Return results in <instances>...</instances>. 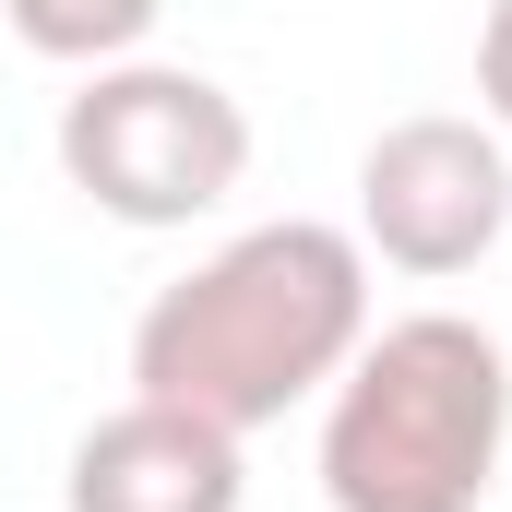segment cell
I'll return each mask as SVG.
<instances>
[{
	"label": "cell",
	"instance_id": "obj_1",
	"mask_svg": "<svg viewBox=\"0 0 512 512\" xmlns=\"http://www.w3.org/2000/svg\"><path fill=\"white\" fill-rule=\"evenodd\" d=\"M358 346H370V251L346 227L286 215L191 262L179 286H155V310L131 322V382L251 441L262 417L334 393Z\"/></svg>",
	"mask_w": 512,
	"mask_h": 512
},
{
	"label": "cell",
	"instance_id": "obj_2",
	"mask_svg": "<svg viewBox=\"0 0 512 512\" xmlns=\"http://www.w3.org/2000/svg\"><path fill=\"white\" fill-rule=\"evenodd\" d=\"M512 441V358L465 310L382 322L322 405V501L334 512H477Z\"/></svg>",
	"mask_w": 512,
	"mask_h": 512
},
{
	"label": "cell",
	"instance_id": "obj_3",
	"mask_svg": "<svg viewBox=\"0 0 512 512\" xmlns=\"http://www.w3.org/2000/svg\"><path fill=\"white\" fill-rule=\"evenodd\" d=\"M239 167H251V108L215 72H179V60H108L60 108V179L120 227L215 215L239 191Z\"/></svg>",
	"mask_w": 512,
	"mask_h": 512
},
{
	"label": "cell",
	"instance_id": "obj_4",
	"mask_svg": "<svg viewBox=\"0 0 512 512\" xmlns=\"http://www.w3.org/2000/svg\"><path fill=\"white\" fill-rule=\"evenodd\" d=\"M512 227V143L489 120H393L358 155V251L393 274H477Z\"/></svg>",
	"mask_w": 512,
	"mask_h": 512
},
{
	"label": "cell",
	"instance_id": "obj_5",
	"mask_svg": "<svg viewBox=\"0 0 512 512\" xmlns=\"http://www.w3.org/2000/svg\"><path fill=\"white\" fill-rule=\"evenodd\" d=\"M239 489H251L239 477V429H215L191 405H155V393L96 417L72 441V477H60L72 512H239Z\"/></svg>",
	"mask_w": 512,
	"mask_h": 512
},
{
	"label": "cell",
	"instance_id": "obj_6",
	"mask_svg": "<svg viewBox=\"0 0 512 512\" xmlns=\"http://www.w3.org/2000/svg\"><path fill=\"white\" fill-rule=\"evenodd\" d=\"M167 0H0V24L36 48V60H72V72H108L155 36Z\"/></svg>",
	"mask_w": 512,
	"mask_h": 512
},
{
	"label": "cell",
	"instance_id": "obj_7",
	"mask_svg": "<svg viewBox=\"0 0 512 512\" xmlns=\"http://www.w3.org/2000/svg\"><path fill=\"white\" fill-rule=\"evenodd\" d=\"M477 108L512 143V0H489V24H477Z\"/></svg>",
	"mask_w": 512,
	"mask_h": 512
}]
</instances>
